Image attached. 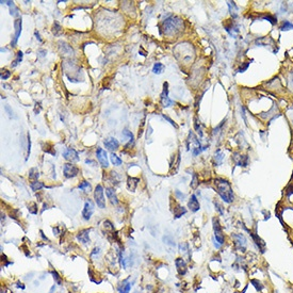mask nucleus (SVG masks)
Listing matches in <instances>:
<instances>
[{"instance_id":"29","label":"nucleus","mask_w":293,"mask_h":293,"mask_svg":"<svg viewBox=\"0 0 293 293\" xmlns=\"http://www.w3.org/2000/svg\"><path fill=\"white\" fill-rule=\"evenodd\" d=\"M22 57H24V53H22L21 51H18V52H17V53H16V58H15L14 61L12 62L11 66H12V67H16L17 65H18V64L22 61Z\"/></svg>"},{"instance_id":"7","label":"nucleus","mask_w":293,"mask_h":293,"mask_svg":"<svg viewBox=\"0 0 293 293\" xmlns=\"http://www.w3.org/2000/svg\"><path fill=\"white\" fill-rule=\"evenodd\" d=\"M96 157H97V160L99 161V163H100V165H101L102 167H108V166H109L108 155H107L106 150H104L102 148L98 147L97 150H96Z\"/></svg>"},{"instance_id":"40","label":"nucleus","mask_w":293,"mask_h":293,"mask_svg":"<svg viewBox=\"0 0 293 293\" xmlns=\"http://www.w3.org/2000/svg\"><path fill=\"white\" fill-rule=\"evenodd\" d=\"M249 62H245L244 65H241V66H240V68L238 69V72H245V71L247 69V67H249Z\"/></svg>"},{"instance_id":"26","label":"nucleus","mask_w":293,"mask_h":293,"mask_svg":"<svg viewBox=\"0 0 293 293\" xmlns=\"http://www.w3.org/2000/svg\"><path fill=\"white\" fill-rule=\"evenodd\" d=\"M40 177V173L37 171V169L35 167H32V169L29 170V179L33 180V181H36Z\"/></svg>"},{"instance_id":"37","label":"nucleus","mask_w":293,"mask_h":293,"mask_svg":"<svg viewBox=\"0 0 293 293\" xmlns=\"http://www.w3.org/2000/svg\"><path fill=\"white\" fill-rule=\"evenodd\" d=\"M197 186H198V179H197V175L194 174L193 180H192V182H191V188L192 189H196Z\"/></svg>"},{"instance_id":"39","label":"nucleus","mask_w":293,"mask_h":293,"mask_svg":"<svg viewBox=\"0 0 293 293\" xmlns=\"http://www.w3.org/2000/svg\"><path fill=\"white\" fill-rule=\"evenodd\" d=\"M263 19H267V21H269L272 25H275V24H276V21H277L276 18H275V17H273V16H271V15H265V16H263Z\"/></svg>"},{"instance_id":"43","label":"nucleus","mask_w":293,"mask_h":293,"mask_svg":"<svg viewBox=\"0 0 293 293\" xmlns=\"http://www.w3.org/2000/svg\"><path fill=\"white\" fill-rule=\"evenodd\" d=\"M4 109H6V111L7 112V113H9L10 116L13 117V111H11V109H10L9 106H6V107H4Z\"/></svg>"},{"instance_id":"44","label":"nucleus","mask_w":293,"mask_h":293,"mask_svg":"<svg viewBox=\"0 0 293 293\" xmlns=\"http://www.w3.org/2000/svg\"><path fill=\"white\" fill-rule=\"evenodd\" d=\"M175 194H176L177 196H178L180 199H182V200H184V194H181L179 191H176V192H175Z\"/></svg>"},{"instance_id":"24","label":"nucleus","mask_w":293,"mask_h":293,"mask_svg":"<svg viewBox=\"0 0 293 293\" xmlns=\"http://www.w3.org/2000/svg\"><path fill=\"white\" fill-rule=\"evenodd\" d=\"M223 159H224V154L221 151V150H217L216 152H215V155H214V157H213V160H214V163L216 164V165H220V164H222V162H223Z\"/></svg>"},{"instance_id":"11","label":"nucleus","mask_w":293,"mask_h":293,"mask_svg":"<svg viewBox=\"0 0 293 293\" xmlns=\"http://www.w3.org/2000/svg\"><path fill=\"white\" fill-rule=\"evenodd\" d=\"M63 158L67 161L71 162H77L79 161V155L74 148H67L63 152Z\"/></svg>"},{"instance_id":"38","label":"nucleus","mask_w":293,"mask_h":293,"mask_svg":"<svg viewBox=\"0 0 293 293\" xmlns=\"http://www.w3.org/2000/svg\"><path fill=\"white\" fill-rule=\"evenodd\" d=\"M10 76H11V72L9 71H7V69H2V72H1V79L2 80H7V78H10Z\"/></svg>"},{"instance_id":"18","label":"nucleus","mask_w":293,"mask_h":293,"mask_svg":"<svg viewBox=\"0 0 293 293\" xmlns=\"http://www.w3.org/2000/svg\"><path fill=\"white\" fill-rule=\"evenodd\" d=\"M3 3H7V6L10 7V13H11L12 16H14V17L19 16V11H18V9H17V7L15 6V3L13 1H3V0H1V4H3Z\"/></svg>"},{"instance_id":"13","label":"nucleus","mask_w":293,"mask_h":293,"mask_svg":"<svg viewBox=\"0 0 293 293\" xmlns=\"http://www.w3.org/2000/svg\"><path fill=\"white\" fill-rule=\"evenodd\" d=\"M188 207L190 208V210H191L192 212H196L199 210V208H200L199 202H198V200H197L196 196H195L194 194L192 195L191 198H190V200H189V202H188Z\"/></svg>"},{"instance_id":"25","label":"nucleus","mask_w":293,"mask_h":293,"mask_svg":"<svg viewBox=\"0 0 293 293\" xmlns=\"http://www.w3.org/2000/svg\"><path fill=\"white\" fill-rule=\"evenodd\" d=\"M165 69V66L162 63H155L154 67H152V72H154V74H157V75H160L162 74V72H164Z\"/></svg>"},{"instance_id":"19","label":"nucleus","mask_w":293,"mask_h":293,"mask_svg":"<svg viewBox=\"0 0 293 293\" xmlns=\"http://www.w3.org/2000/svg\"><path fill=\"white\" fill-rule=\"evenodd\" d=\"M131 286L132 285L129 282V279H126V280H123V282L119 286V293H129L130 289H131Z\"/></svg>"},{"instance_id":"36","label":"nucleus","mask_w":293,"mask_h":293,"mask_svg":"<svg viewBox=\"0 0 293 293\" xmlns=\"http://www.w3.org/2000/svg\"><path fill=\"white\" fill-rule=\"evenodd\" d=\"M30 151H31V140H30V134L28 133V137H27V158L26 159L29 158Z\"/></svg>"},{"instance_id":"2","label":"nucleus","mask_w":293,"mask_h":293,"mask_svg":"<svg viewBox=\"0 0 293 293\" xmlns=\"http://www.w3.org/2000/svg\"><path fill=\"white\" fill-rule=\"evenodd\" d=\"M182 27H184L182 19L177 16H172L166 18L162 22L161 29L165 35H173V34H177L178 32L181 31Z\"/></svg>"},{"instance_id":"20","label":"nucleus","mask_w":293,"mask_h":293,"mask_svg":"<svg viewBox=\"0 0 293 293\" xmlns=\"http://www.w3.org/2000/svg\"><path fill=\"white\" fill-rule=\"evenodd\" d=\"M235 162L239 166L246 167L249 165V157L247 156H239V157H234Z\"/></svg>"},{"instance_id":"33","label":"nucleus","mask_w":293,"mask_h":293,"mask_svg":"<svg viewBox=\"0 0 293 293\" xmlns=\"http://www.w3.org/2000/svg\"><path fill=\"white\" fill-rule=\"evenodd\" d=\"M293 29V24H291L290 21H284V24H282V26L280 27V30L281 31H287V30H291Z\"/></svg>"},{"instance_id":"34","label":"nucleus","mask_w":293,"mask_h":293,"mask_svg":"<svg viewBox=\"0 0 293 293\" xmlns=\"http://www.w3.org/2000/svg\"><path fill=\"white\" fill-rule=\"evenodd\" d=\"M28 210H29L30 213L36 214L37 213V205L35 204V202H31V204L29 205V207H28Z\"/></svg>"},{"instance_id":"15","label":"nucleus","mask_w":293,"mask_h":293,"mask_svg":"<svg viewBox=\"0 0 293 293\" xmlns=\"http://www.w3.org/2000/svg\"><path fill=\"white\" fill-rule=\"evenodd\" d=\"M139 181H140L139 178H134V177L129 176L128 178H127V189H128L130 192H134L137 187Z\"/></svg>"},{"instance_id":"32","label":"nucleus","mask_w":293,"mask_h":293,"mask_svg":"<svg viewBox=\"0 0 293 293\" xmlns=\"http://www.w3.org/2000/svg\"><path fill=\"white\" fill-rule=\"evenodd\" d=\"M228 7H229V11H230V14L232 15V16L236 18L237 17V11H238V9H237V6L235 4V2H232V1H228Z\"/></svg>"},{"instance_id":"9","label":"nucleus","mask_w":293,"mask_h":293,"mask_svg":"<svg viewBox=\"0 0 293 293\" xmlns=\"http://www.w3.org/2000/svg\"><path fill=\"white\" fill-rule=\"evenodd\" d=\"M232 238L235 240V244H236L237 249L244 252L245 247H246V239H245V237L242 234H235L232 235Z\"/></svg>"},{"instance_id":"23","label":"nucleus","mask_w":293,"mask_h":293,"mask_svg":"<svg viewBox=\"0 0 293 293\" xmlns=\"http://www.w3.org/2000/svg\"><path fill=\"white\" fill-rule=\"evenodd\" d=\"M52 33L54 34V36H60L63 33V29L58 21H54L53 25H52Z\"/></svg>"},{"instance_id":"41","label":"nucleus","mask_w":293,"mask_h":293,"mask_svg":"<svg viewBox=\"0 0 293 293\" xmlns=\"http://www.w3.org/2000/svg\"><path fill=\"white\" fill-rule=\"evenodd\" d=\"M214 205H215V208H216V209H217V211H219L221 214H224V211H223V207L221 206V205H220L217 202H214Z\"/></svg>"},{"instance_id":"12","label":"nucleus","mask_w":293,"mask_h":293,"mask_svg":"<svg viewBox=\"0 0 293 293\" xmlns=\"http://www.w3.org/2000/svg\"><path fill=\"white\" fill-rule=\"evenodd\" d=\"M90 231H91V229H83V230H81V231H80L79 234L77 235V239H78L79 241L81 242V243H84V244L90 243V237H89Z\"/></svg>"},{"instance_id":"42","label":"nucleus","mask_w":293,"mask_h":293,"mask_svg":"<svg viewBox=\"0 0 293 293\" xmlns=\"http://www.w3.org/2000/svg\"><path fill=\"white\" fill-rule=\"evenodd\" d=\"M163 117H164V119H166V121H169V123H170V124H171V125H172V126H174V127H175V128H177V127H178V126H177V125H176V124H175V122H174V121H172V119H170V117H169V116H166V115H163Z\"/></svg>"},{"instance_id":"31","label":"nucleus","mask_w":293,"mask_h":293,"mask_svg":"<svg viewBox=\"0 0 293 293\" xmlns=\"http://www.w3.org/2000/svg\"><path fill=\"white\" fill-rule=\"evenodd\" d=\"M45 186H44V184L43 182H41V181H33V182H31V189L33 190V191H40L41 189H43Z\"/></svg>"},{"instance_id":"21","label":"nucleus","mask_w":293,"mask_h":293,"mask_svg":"<svg viewBox=\"0 0 293 293\" xmlns=\"http://www.w3.org/2000/svg\"><path fill=\"white\" fill-rule=\"evenodd\" d=\"M59 45H61V46H59V47H60V50L62 51V53L68 54V56H69V54L74 53V50H72V46H69L68 44L64 43V42H60Z\"/></svg>"},{"instance_id":"10","label":"nucleus","mask_w":293,"mask_h":293,"mask_svg":"<svg viewBox=\"0 0 293 293\" xmlns=\"http://www.w3.org/2000/svg\"><path fill=\"white\" fill-rule=\"evenodd\" d=\"M93 212H94V204L90 199L86 200V204H84L83 211H82V216H83V219L90 220L92 215H93Z\"/></svg>"},{"instance_id":"3","label":"nucleus","mask_w":293,"mask_h":293,"mask_svg":"<svg viewBox=\"0 0 293 293\" xmlns=\"http://www.w3.org/2000/svg\"><path fill=\"white\" fill-rule=\"evenodd\" d=\"M94 198H95V202H96L97 206H98L100 209H104V208L106 207V199H105V196H104V188L100 186V184H97V187L95 188Z\"/></svg>"},{"instance_id":"16","label":"nucleus","mask_w":293,"mask_h":293,"mask_svg":"<svg viewBox=\"0 0 293 293\" xmlns=\"http://www.w3.org/2000/svg\"><path fill=\"white\" fill-rule=\"evenodd\" d=\"M176 267H177V271L180 275H184L186 274V271H187V264H186V261H184L182 258H178V259H176Z\"/></svg>"},{"instance_id":"14","label":"nucleus","mask_w":293,"mask_h":293,"mask_svg":"<svg viewBox=\"0 0 293 293\" xmlns=\"http://www.w3.org/2000/svg\"><path fill=\"white\" fill-rule=\"evenodd\" d=\"M105 146L110 150H115L119 147V143L116 139H114V137H110V139H108L105 141Z\"/></svg>"},{"instance_id":"46","label":"nucleus","mask_w":293,"mask_h":293,"mask_svg":"<svg viewBox=\"0 0 293 293\" xmlns=\"http://www.w3.org/2000/svg\"><path fill=\"white\" fill-rule=\"evenodd\" d=\"M53 291H54V286H53V287H51V289H50L49 293H53Z\"/></svg>"},{"instance_id":"27","label":"nucleus","mask_w":293,"mask_h":293,"mask_svg":"<svg viewBox=\"0 0 293 293\" xmlns=\"http://www.w3.org/2000/svg\"><path fill=\"white\" fill-rule=\"evenodd\" d=\"M123 136H124V137H128L129 143L127 144V146H129V145L133 144V142H134V137H133V134H132V132H131V131H129V130L125 129L124 131H123ZM127 146H126V147H127Z\"/></svg>"},{"instance_id":"5","label":"nucleus","mask_w":293,"mask_h":293,"mask_svg":"<svg viewBox=\"0 0 293 293\" xmlns=\"http://www.w3.org/2000/svg\"><path fill=\"white\" fill-rule=\"evenodd\" d=\"M212 222H213V230H214V237H215V240H216V242H219V244H224V235H223V231H222V228H221V225H220L219 223V220L217 219H214L212 220Z\"/></svg>"},{"instance_id":"28","label":"nucleus","mask_w":293,"mask_h":293,"mask_svg":"<svg viewBox=\"0 0 293 293\" xmlns=\"http://www.w3.org/2000/svg\"><path fill=\"white\" fill-rule=\"evenodd\" d=\"M110 160H111L112 164L113 165H116V166H119V165H121L123 163L122 159L119 158V156H116V155L114 154V152H112L111 155H110Z\"/></svg>"},{"instance_id":"6","label":"nucleus","mask_w":293,"mask_h":293,"mask_svg":"<svg viewBox=\"0 0 293 293\" xmlns=\"http://www.w3.org/2000/svg\"><path fill=\"white\" fill-rule=\"evenodd\" d=\"M79 169L72 163H65L63 166V174L66 178H74L78 175Z\"/></svg>"},{"instance_id":"30","label":"nucleus","mask_w":293,"mask_h":293,"mask_svg":"<svg viewBox=\"0 0 293 293\" xmlns=\"http://www.w3.org/2000/svg\"><path fill=\"white\" fill-rule=\"evenodd\" d=\"M78 189L80 190H83L84 192H90L91 191V184H89L87 181H81L80 184H78Z\"/></svg>"},{"instance_id":"4","label":"nucleus","mask_w":293,"mask_h":293,"mask_svg":"<svg viewBox=\"0 0 293 293\" xmlns=\"http://www.w3.org/2000/svg\"><path fill=\"white\" fill-rule=\"evenodd\" d=\"M160 99H161V104L164 108H169L174 105V101L169 98V83L167 82H164L163 91L160 95Z\"/></svg>"},{"instance_id":"45","label":"nucleus","mask_w":293,"mask_h":293,"mask_svg":"<svg viewBox=\"0 0 293 293\" xmlns=\"http://www.w3.org/2000/svg\"><path fill=\"white\" fill-rule=\"evenodd\" d=\"M35 36H36V39L39 40L40 42H42V39L40 37V34H39V32H37V31H35Z\"/></svg>"},{"instance_id":"1","label":"nucleus","mask_w":293,"mask_h":293,"mask_svg":"<svg viewBox=\"0 0 293 293\" xmlns=\"http://www.w3.org/2000/svg\"><path fill=\"white\" fill-rule=\"evenodd\" d=\"M214 186L216 188V192L219 193L220 196L222 197V199L224 200L227 204L234 202L235 199V194L234 191L231 189V186L227 180L217 178L214 180Z\"/></svg>"},{"instance_id":"8","label":"nucleus","mask_w":293,"mask_h":293,"mask_svg":"<svg viewBox=\"0 0 293 293\" xmlns=\"http://www.w3.org/2000/svg\"><path fill=\"white\" fill-rule=\"evenodd\" d=\"M21 25H22L21 18H18V19H16V21H14L15 34H14L13 40H12V42H11V46H12V47H15V46H16L17 41H18L19 36H21Z\"/></svg>"},{"instance_id":"17","label":"nucleus","mask_w":293,"mask_h":293,"mask_svg":"<svg viewBox=\"0 0 293 293\" xmlns=\"http://www.w3.org/2000/svg\"><path fill=\"white\" fill-rule=\"evenodd\" d=\"M106 194L108 196V198H109L110 202H111L112 205H117L119 204V199H117V196L116 194H115V191L112 188H107L106 189Z\"/></svg>"},{"instance_id":"35","label":"nucleus","mask_w":293,"mask_h":293,"mask_svg":"<svg viewBox=\"0 0 293 293\" xmlns=\"http://www.w3.org/2000/svg\"><path fill=\"white\" fill-rule=\"evenodd\" d=\"M51 274H52V276H53L54 281H56L58 285H62V279H61V277L59 276V274H58L56 271H51Z\"/></svg>"},{"instance_id":"22","label":"nucleus","mask_w":293,"mask_h":293,"mask_svg":"<svg viewBox=\"0 0 293 293\" xmlns=\"http://www.w3.org/2000/svg\"><path fill=\"white\" fill-rule=\"evenodd\" d=\"M173 212H174V216H175V219H178V217L182 216V215H184V214H186L187 210H186V208H184V207L179 206V205H177L176 208H174V210H173Z\"/></svg>"}]
</instances>
